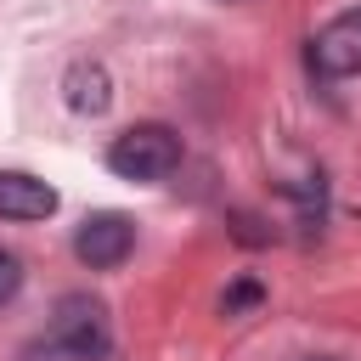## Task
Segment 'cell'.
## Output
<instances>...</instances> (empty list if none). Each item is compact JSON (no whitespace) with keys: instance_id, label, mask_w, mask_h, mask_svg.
<instances>
[{"instance_id":"cell-6","label":"cell","mask_w":361,"mask_h":361,"mask_svg":"<svg viewBox=\"0 0 361 361\" xmlns=\"http://www.w3.org/2000/svg\"><path fill=\"white\" fill-rule=\"evenodd\" d=\"M62 96H68V107H73V113L96 118V113H107V107H113V79H107V68H102V62H73V68H68V79H62Z\"/></svg>"},{"instance_id":"cell-8","label":"cell","mask_w":361,"mask_h":361,"mask_svg":"<svg viewBox=\"0 0 361 361\" xmlns=\"http://www.w3.org/2000/svg\"><path fill=\"white\" fill-rule=\"evenodd\" d=\"M254 299H259V288H254V282H237L220 305H226V316H231V310H243V305H254Z\"/></svg>"},{"instance_id":"cell-9","label":"cell","mask_w":361,"mask_h":361,"mask_svg":"<svg viewBox=\"0 0 361 361\" xmlns=\"http://www.w3.org/2000/svg\"><path fill=\"white\" fill-rule=\"evenodd\" d=\"M305 361H333V355H305Z\"/></svg>"},{"instance_id":"cell-1","label":"cell","mask_w":361,"mask_h":361,"mask_svg":"<svg viewBox=\"0 0 361 361\" xmlns=\"http://www.w3.org/2000/svg\"><path fill=\"white\" fill-rule=\"evenodd\" d=\"M180 164V135L169 124H135L107 147V169L124 180H164Z\"/></svg>"},{"instance_id":"cell-2","label":"cell","mask_w":361,"mask_h":361,"mask_svg":"<svg viewBox=\"0 0 361 361\" xmlns=\"http://www.w3.org/2000/svg\"><path fill=\"white\" fill-rule=\"evenodd\" d=\"M51 344H56L68 361H102V355L113 350L107 310H102L90 293H68V299H56V316H51Z\"/></svg>"},{"instance_id":"cell-3","label":"cell","mask_w":361,"mask_h":361,"mask_svg":"<svg viewBox=\"0 0 361 361\" xmlns=\"http://www.w3.org/2000/svg\"><path fill=\"white\" fill-rule=\"evenodd\" d=\"M310 68L322 79H350L361 73V6L355 11H338L316 39H310Z\"/></svg>"},{"instance_id":"cell-4","label":"cell","mask_w":361,"mask_h":361,"mask_svg":"<svg viewBox=\"0 0 361 361\" xmlns=\"http://www.w3.org/2000/svg\"><path fill=\"white\" fill-rule=\"evenodd\" d=\"M130 248H135V226H130L124 214H90V220L79 226V237H73V254H79L90 271L124 265Z\"/></svg>"},{"instance_id":"cell-5","label":"cell","mask_w":361,"mask_h":361,"mask_svg":"<svg viewBox=\"0 0 361 361\" xmlns=\"http://www.w3.org/2000/svg\"><path fill=\"white\" fill-rule=\"evenodd\" d=\"M56 209V192L28 169H0V220H45Z\"/></svg>"},{"instance_id":"cell-7","label":"cell","mask_w":361,"mask_h":361,"mask_svg":"<svg viewBox=\"0 0 361 361\" xmlns=\"http://www.w3.org/2000/svg\"><path fill=\"white\" fill-rule=\"evenodd\" d=\"M17 288H23V259H17L11 248H0V305H6Z\"/></svg>"}]
</instances>
